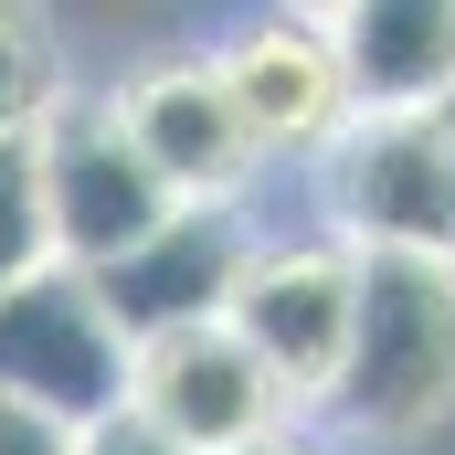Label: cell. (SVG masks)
Here are the masks:
<instances>
[{
  "label": "cell",
  "mask_w": 455,
  "mask_h": 455,
  "mask_svg": "<svg viewBox=\"0 0 455 455\" xmlns=\"http://www.w3.org/2000/svg\"><path fill=\"white\" fill-rule=\"evenodd\" d=\"M339 435L403 445L455 413V265L445 254H349V339L318 392Z\"/></svg>",
  "instance_id": "cell-1"
},
{
  "label": "cell",
  "mask_w": 455,
  "mask_h": 455,
  "mask_svg": "<svg viewBox=\"0 0 455 455\" xmlns=\"http://www.w3.org/2000/svg\"><path fill=\"white\" fill-rule=\"evenodd\" d=\"M32 191H43V254L64 275H96L127 243L170 223L180 202L148 180V159L127 148L107 96H53V116L32 127Z\"/></svg>",
  "instance_id": "cell-2"
},
{
  "label": "cell",
  "mask_w": 455,
  "mask_h": 455,
  "mask_svg": "<svg viewBox=\"0 0 455 455\" xmlns=\"http://www.w3.org/2000/svg\"><path fill=\"white\" fill-rule=\"evenodd\" d=\"M0 403L43 413L53 435L127 413V339L107 329L85 275L32 265L21 286H0Z\"/></svg>",
  "instance_id": "cell-3"
},
{
  "label": "cell",
  "mask_w": 455,
  "mask_h": 455,
  "mask_svg": "<svg viewBox=\"0 0 455 455\" xmlns=\"http://www.w3.org/2000/svg\"><path fill=\"white\" fill-rule=\"evenodd\" d=\"M329 180V243L349 254H445L455 265V170L435 116H349L318 159Z\"/></svg>",
  "instance_id": "cell-4"
},
{
  "label": "cell",
  "mask_w": 455,
  "mask_h": 455,
  "mask_svg": "<svg viewBox=\"0 0 455 455\" xmlns=\"http://www.w3.org/2000/svg\"><path fill=\"white\" fill-rule=\"evenodd\" d=\"M212 75H223V107H233L254 159H329V138L349 127L329 11H265V21H243L212 53Z\"/></svg>",
  "instance_id": "cell-5"
},
{
  "label": "cell",
  "mask_w": 455,
  "mask_h": 455,
  "mask_svg": "<svg viewBox=\"0 0 455 455\" xmlns=\"http://www.w3.org/2000/svg\"><path fill=\"white\" fill-rule=\"evenodd\" d=\"M243 254H254V233H243L233 202H180L148 243H127L85 286H96L116 339L148 349V339H180V329H212L233 307V286H243Z\"/></svg>",
  "instance_id": "cell-6"
},
{
  "label": "cell",
  "mask_w": 455,
  "mask_h": 455,
  "mask_svg": "<svg viewBox=\"0 0 455 455\" xmlns=\"http://www.w3.org/2000/svg\"><path fill=\"white\" fill-rule=\"evenodd\" d=\"M127 413L148 435H170L180 455H243L265 435H286V392L254 371V349L233 339L223 318L127 349Z\"/></svg>",
  "instance_id": "cell-7"
},
{
  "label": "cell",
  "mask_w": 455,
  "mask_h": 455,
  "mask_svg": "<svg viewBox=\"0 0 455 455\" xmlns=\"http://www.w3.org/2000/svg\"><path fill=\"white\" fill-rule=\"evenodd\" d=\"M223 329L286 392V413L318 403L329 371H339V339H349V243H254Z\"/></svg>",
  "instance_id": "cell-8"
},
{
  "label": "cell",
  "mask_w": 455,
  "mask_h": 455,
  "mask_svg": "<svg viewBox=\"0 0 455 455\" xmlns=\"http://www.w3.org/2000/svg\"><path fill=\"white\" fill-rule=\"evenodd\" d=\"M107 107H116L127 148L148 159V180L170 202H233V180L254 170V148H243V127L223 107L212 53H170V64L127 75V96H107Z\"/></svg>",
  "instance_id": "cell-9"
},
{
  "label": "cell",
  "mask_w": 455,
  "mask_h": 455,
  "mask_svg": "<svg viewBox=\"0 0 455 455\" xmlns=\"http://www.w3.org/2000/svg\"><path fill=\"white\" fill-rule=\"evenodd\" d=\"M349 116H435L455 96V0H349L329 11Z\"/></svg>",
  "instance_id": "cell-10"
},
{
  "label": "cell",
  "mask_w": 455,
  "mask_h": 455,
  "mask_svg": "<svg viewBox=\"0 0 455 455\" xmlns=\"http://www.w3.org/2000/svg\"><path fill=\"white\" fill-rule=\"evenodd\" d=\"M64 96V75H53V32L32 21V11H0V138H32L43 116Z\"/></svg>",
  "instance_id": "cell-11"
},
{
  "label": "cell",
  "mask_w": 455,
  "mask_h": 455,
  "mask_svg": "<svg viewBox=\"0 0 455 455\" xmlns=\"http://www.w3.org/2000/svg\"><path fill=\"white\" fill-rule=\"evenodd\" d=\"M43 254V191H32V138H0V286H21Z\"/></svg>",
  "instance_id": "cell-12"
},
{
  "label": "cell",
  "mask_w": 455,
  "mask_h": 455,
  "mask_svg": "<svg viewBox=\"0 0 455 455\" xmlns=\"http://www.w3.org/2000/svg\"><path fill=\"white\" fill-rule=\"evenodd\" d=\"M75 455H180V445H170V435H148L138 413H107V424H85V435H75Z\"/></svg>",
  "instance_id": "cell-13"
},
{
  "label": "cell",
  "mask_w": 455,
  "mask_h": 455,
  "mask_svg": "<svg viewBox=\"0 0 455 455\" xmlns=\"http://www.w3.org/2000/svg\"><path fill=\"white\" fill-rule=\"evenodd\" d=\"M0 455H75V435H53L43 413H21V403H0Z\"/></svg>",
  "instance_id": "cell-14"
},
{
  "label": "cell",
  "mask_w": 455,
  "mask_h": 455,
  "mask_svg": "<svg viewBox=\"0 0 455 455\" xmlns=\"http://www.w3.org/2000/svg\"><path fill=\"white\" fill-rule=\"evenodd\" d=\"M243 455H318L307 435H265V445H243Z\"/></svg>",
  "instance_id": "cell-15"
},
{
  "label": "cell",
  "mask_w": 455,
  "mask_h": 455,
  "mask_svg": "<svg viewBox=\"0 0 455 455\" xmlns=\"http://www.w3.org/2000/svg\"><path fill=\"white\" fill-rule=\"evenodd\" d=\"M435 138H445V170H455V96L435 107Z\"/></svg>",
  "instance_id": "cell-16"
}]
</instances>
